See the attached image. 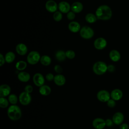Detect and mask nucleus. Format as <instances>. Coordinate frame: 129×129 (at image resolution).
I'll list each match as a JSON object with an SVG mask.
<instances>
[{
	"label": "nucleus",
	"instance_id": "nucleus-7",
	"mask_svg": "<svg viewBox=\"0 0 129 129\" xmlns=\"http://www.w3.org/2000/svg\"><path fill=\"white\" fill-rule=\"evenodd\" d=\"M97 98L102 102H107L110 98V93L105 90H101L98 92Z\"/></svg>",
	"mask_w": 129,
	"mask_h": 129
},
{
	"label": "nucleus",
	"instance_id": "nucleus-29",
	"mask_svg": "<svg viewBox=\"0 0 129 129\" xmlns=\"http://www.w3.org/2000/svg\"><path fill=\"white\" fill-rule=\"evenodd\" d=\"M9 101L5 97L0 98V107L2 108H7L9 105Z\"/></svg>",
	"mask_w": 129,
	"mask_h": 129
},
{
	"label": "nucleus",
	"instance_id": "nucleus-3",
	"mask_svg": "<svg viewBox=\"0 0 129 129\" xmlns=\"http://www.w3.org/2000/svg\"><path fill=\"white\" fill-rule=\"evenodd\" d=\"M93 71L97 75H103L107 71V66L103 61H97L93 66Z\"/></svg>",
	"mask_w": 129,
	"mask_h": 129
},
{
	"label": "nucleus",
	"instance_id": "nucleus-39",
	"mask_svg": "<svg viewBox=\"0 0 129 129\" xmlns=\"http://www.w3.org/2000/svg\"><path fill=\"white\" fill-rule=\"evenodd\" d=\"M5 61L6 60H5V57L2 53H0V66L1 67L3 66L5 63Z\"/></svg>",
	"mask_w": 129,
	"mask_h": 129
},
{
	"label": "nucleus",
	"instance_id": "nucleus-5",
	"mask_svg": "<svg viewBox=\"0 0 129 129\" xmlns=\"http://www.w3.org/2000/svg\"><path fill=\"white\" fill-rule=\"evenodd\" d=\"M40 55L38 51H32L29 52L27 57L28 62L32 65L37 63L40 60Z\"/></svg>",
	"mask_w": 129,
	"mask_h": 129
},
{
	"label": "nucleus",
	"instance_id": "nucleus-40",
	"mask_svg": "<svg viewBox=\"0 0 129 129\" xmlns=\"http://www.w3.org/2000/svg\"><path fill=\"white\" fill-rule=\"evenodd\" d=\"M120 129H129V126L128 124L126 123H122L119 125Z\"/></svg>",
	"mask_w": 129,
	"mask_h": 129
},
{
	"label": "nucleus",
	"instance_id": "nucleus-8",
	"mask_svg": "<svg viewBox=\"0 0 129 129\" xmlns=\"http://www.w3.org/2000/svg\"><path fill=\"white\" fill-rule=\"evenodd\" d=\"M107 45V41L106 39L103 37H99L96 39L94 42V46L95 48L98 50H102L106 47Z\"/></svg>",
	"mask_w": 129,
	"mask_h": 129
},
{
	"label": "nucleus",
	"instance_id": "nucleus-27",
	"mask_svg": "<svg viewBox=\"0 0 129 129\" xmlns=\"http://www.w3.org/2000/svg\"><path fill=\"white\" fill-rule=\"evenodd\" d=\"M27 66V64L26 62L23 60H20L16 63L15 67L17 70L19 71H23L26 68Z\"/></svg>",
	"mask_w": 129,
	"mask_h": 129
},
{
	"label": "nucleus",
	"instance_id": "nucleus-19",
	"mask_svg": "<svg viewBox=\"0 0 129 129\" xmlns=\"http://www.w3.org/2000/svg\"><path fill=\"white\" fill-rule=\"evenodd\" d=\"M83 9V4L79 2H75L71 5V10L75 13H79Z\"/></svg>",
	"mask_w": 129,
	"mask_h": 129
},
{
	"label": "nucleus",
	"instance_id": "nucleus-24",
	"mask_svg": "<svg viewBox=\"0 0 129 129\" xmlns=\"http://www.w3.org/2000/svg\"><path fill=\"white\" fill-rule=\"evenodd\" d=\"M16 57L15 53L12 51H9L8 52L5 56V58L6 62L8 63H10L14 61Z\"/></svg>",
	"mask_w": 129,
	"mask_h": 129
},
{
	"label": "nucleus",
	"instance_id": "nucleus-9",
	"mask_svg": "<svg viewBox=\"0 0 129 129\" xmlns=\"http://www.w3.org/2000/svg\"><path fill=\"white\" fill-rule=\"evenodd\" d=\"M33 81L34 84L38 87L43 86L45 82V79L43 76L40 73H36L34 75L33 77Z\"/></svg>",
	"mask_w": 129,
	"mask_h": 129
},
{
	"label": "nucleus",
	"instance_id": "nucleus-6",
	"mask_svg": "<svg viewBox=\"0 0 129 129\" xmlns=\"http://www.w3.org/2000/svg\"><path fill=\"white\" fill-rule=\"evenodd\" d=\"M32 97L30 94L26 92L25 91L22 92L19 95V101L20 103L24 106L28 105L31 101Z\"/></svg>",
	"mask_w": 129,
	"mask_h": 129
},
{
	"label": "nucleus",
	"instance_id": "nucleus-12",
	"mask_svg": "<svg viewBox=\"0 0 129 129\" xmlns=\"http://www.w3.org/2000/svg\"><path fill=\"white\" fill-rule=\"evenodd\" d=\"M112 120L114 124L120 125L123 123L124 120V115L121 112H116L113 114Z\"/></svg>",
	"mask_w": 129,
	"mask_h": 129
},
{
	"label": "nucleus",
	"instance_id": "nucleus-17",
	"mask_svg": "<svg viewBox=\"0 0 129 129\" xmlns=\"http://www.w3.org/2000/svg\"><path fill=\"white\" fill-rule=\"evenodd\" d=\"M68 28L73 33H76L80 31L81 28L80 24L76 21L71 22L68 25Z\"/></svg>",
	"mask_w": 129,
	"mask_h": 129
},
{
	"label": "nucleus",
	"instance_id": "nucleus-1",
	"mask_svg": "<svg viewBox=\"0 0 129 129\" xmlns=\"http://www.w3.org/2000/svg\"><path fill=\"white\" fill-rule=\"evenodd\" d=\"M95 15L97 19L101 20H109L112 15V12L110 8L106 5L100 6L96 9Z\"/></svg>",
	"mask_w": 129,
	"mask_h": 129
},
{
	"label": "nucleus",
	"instance_id": "nucleus-14",
	"mask_svg": "<svg viewBox=\"0 0 129 129\" xmlns=\"http://www.w3.org/2000/svg\"><path fill=\"white\" fill-rule=\"evenodd\" d=\"M111 98L115 101L120 100L123 97V93L122 91L119 89H114L110 93Z\"/></svg>",
	"mask_w": 129,
	"mask_h": 129
},
{
	"label": "nucleus",
	"instance_id": "nucleus-13",
	"mask_svg": "<svg viewBox=\"0 0 129 129\" xmlns=\"http://www.w3.org/2000/svg\"><path fill=\"white\" fill-rule=\"evenodd\" d=\"M58 9L61 13L67 14L71 9V6L67 2L62 1L58 4Z\"/></svg>",
	"mask_w": 129,
	"mask_h": 129
},
{
	"label": "nucleus",
	"instance_id": "nucleus-4",
	"mask_svg": "<svg viewBox=\"0 0 129 129\" xmlns=\"http://www.w3.org/2000/svg\"><path fill=\"white\" fill-rule=\"evenodd\" d=\"M80 36L84 39H89L93 37L94 34V30L92 28L87 26H83L80 31Z\"/></svg>",
	"mask_w": 129,
	"mask_h": 129
},
{
	"label": "nucleus",
	"instance_id": "nucleus-18",
	"mask_svg": "<svg viewBox=\"0 0 129 129\" xmlns=\"http://www.w3.org/2000/svg\"><path fill=\"white\" fill-rule=\"evenodd\" d=\"M53 81L56 85L61 86L64 85L66 80L65 77L63 75L57 74L54 76Z\"/></svg>",
	"mask_w": 129,
	"mask_h": 129
},
{
	"label": "nucleus",
	"instance_id": "nucleus-23",
	"mask_svg": "<svg viewBox=\"0 0 129 129\" xmlns=\"http://www.w3.org/2000/svg\"><path fill=\"white\" fill-rule=\"evenodd\" d=\"M55 57L56 59L59 61H64L66 58V52L62 50H57L55 54Z\"/></svg>",
	"mask_w": 129,
	"mask_h": 129
},
{
	"label": "nucleus",
	"instance_id": "nucleus-16",
	"mask_svg": "<svg viewBox=\"0 0 129 129\" xmlns=\"http://www.w3.org/2000/svg\"><path fill=\"white\" fill-rule=\"evenodd\" d=\"M16 50L18 54L24 55L28 52V47L25 44L21 43L17 44L16 47Z\"/></svg>",
	"mask_w": 129,
	"mask_h": 129
},
{
	"label": "nucleus",
	"instance_id": "nucleus-26",
	"mask_svg": "<svg viewBox=\"0 0 129 129\" xmlns=\"http://www.w3.org/2000/svg\"><path fill=\"white\" fill-rule=\"evenodd\" d=\"M97 19L96 15L93 13H88L85 16L86 21L89 23H94Z\"/></svg>",
	"mask_w": 129,
	"mask_h": 129
},
{
	"label": "nucleus",
	"instance_id": "nucleus-28",
	"mask_svg": "<svg viewBox=\"0 0 129 129\" xmlns=\"http://www.w3.org/2000/svg\"><path fill=\"white\" fill-rule=\"evenodd\" d=\"M8 100L9 102L12 105H16L18 102V98L16 95L14 94H12L9 96Z\"/></svg>",
	"mask_w": 129,
	"mask_h": 129
},
{
	"label": "nucleus",
	"instance_id": "nucleus-37",
	"mask_svg": "<svg viewBox=\"0 0 129 129\" xmlns=\"http://www.w3.org/2000/svg\"><path fill=\"white\" fill-rule=\"evenodd\" d=\"M105 123H106V126H107L108 127H110V126H112V125L114 123L112 119L108 118L105 120Z\"/></svg>",
	"mask_w": 129,
	"mask_h": 129
},
{
	"label": "nucleus",
	"instance_id": "nucleus-15",
	"mask_svg": "<svg viewBox=\"0 0 129 129\" xmlns=\"http://www.w3.org/2000/svg\"><path fill=\"white\" fill-rule=\"evenodd\" d=\"M11 89L7 84H3L0 86V97H5L10 95Z\"/></svg>",
	"mask_w": 129,
	"mask_h": 129
},
{
	"label": "nucleus",
	"instance_id": "nucleus-38",
	"mask_svg": "<svg viewBox=\"0 0 129 129\" xmlns=\"http://www.w3.org/2000/svg\"><path fill=\"white\" fill-rule=\"evenodd\" d=\"M115 70V66L113 64H109L107 66V71L110 73L114 72Z\"/></svg>",
	"mask_w": 129,
	"mask_h": 129
},
{
	"label": "nucleus",
	"instance_id": "nucleus-31",
	"mask_svg": "<svg viewBox=\"0 0 129 129\" xmlns=\"http://www.w3.org/2000/svg\"><path fill=\"white\" fill-rule=\"evenodd\" d=\"M66 55L67 58L72 59L75 57V52L72 50H68L66 51Z\"/></svg>",
	"mask_w": 129,
	"mask_h": 129
},
{
	"label": "nucleus",
	"instance_id": "nucleus-20",
	"mask_svg": "<svg viewBox=\"0 0 129 129\" xmlns=\"http://www.w3.org/2000/svg\"><path fill=\"white\" fill-rule=\"evenodd\" d=\"M18 78L22 82H27L30 79V75L28 73L22 71L18 74Z\"/></svg>",
	"mask_w": 129,
	"mask_h": 129
},
{
	"label": "nucleus",
	"instance_id": "nucleus-21",
	"mask_svg": "<svg viewBox=\"0 0 129 129\" xmlns=\"http://www.w3.org/2000/svg\"><path fill=\"white\" fill-rule=\"evenodd\" d=\"M110 59L114 62L118 61L120 58V54L118 51L115 49L111 50L109 54Z\"/></svg>",
	"mask_w": 129,
	"mask_h": 129
},
{
	"label": "nucleus",
	"instance_id": "nucleus-10",
	"mask_svg": "<svg viewBox=\"0 0 129 129\" xmlns=\"http://www.w3.org/2000/svg\"><path fill=\"white\" fill-rule=\"evenodd\" d=\"M46 10L50 13H54L57 11L58 5L53 0H48L45 4Z\"/></svg>",
	"mask_w": 129,
	"mask_h": 129
},
{
	"label": "nucleus",
	"instance_id": "nucleus-11",
	"mask_svg": "<svg viewBox=\"0 0 129 129\" xmlns=\"http://www.w3.org/2000/svg\"><path fill=\"white\" fill-rule=\"evenodd\" d=\"M92 125L95 129H103L105 126V120L101 118H96L92 121Z\"/></svg>",
	"mask_w": 129,
	"mask_h": 129
},
{
	"label": "nucleus",
	"instance_id": "nucleus-30",
	"mask_svg": "<svg viewBox=\"0 0 129 129\" xmlns=\"http://www.w3.org/2000/svg\"><path fill=\"white\" fill-rule=\"evenodd\" d=\"M53 18L54 21L56 22H59L61 21L62 19V14L60 11H56L54 13L53 15Z\"/></svg>",
	"mask_w": 129,
	"mask_h": 129
},
{
	"label": "nucleus",
	"instance_id": "nucleus-34",
	"mask_svg": "<svg viewBox=\"0 0 129 129\" xmlns=\"http://www.w3.org/2000/svg\"><path fill=\"white\" fill-rule=\"evenodd\" d=\"M54 70L55 72L56 73H57L58 74H61V73L63 71V69H62V67L58 64H56L54 66Z\"/></svg>",
	"mask_w": 129,
	"mask_h": 129
},
{
	"label": "nucleus",
	"instance_id": "nucleus-33",
	"mask_svg": "<svg viewBox=\"0 0 129 129\" xmlns=\"http://www.w3.org/2000/svg\"><path fill=\"white\" fill-rule=\"evenodd\" d=\"M67 17L69 20H73L76 17V14L73 12L70 11L68 13H67Z\"/></svg>",
	"mask_w": 129,
	"mask_h": 129
},
{
	"label": "nucleus",
	"instance_id": "nucleus-32",
	"mask_svg": "<svg viewBox=\"0 0 129 129\" xmlns=\"http://www.w3.org/2000/svg\"><path fill=\"white\" fill-rule=\"evenodd\" d=\"M107 105L110 108H113L116 105V102L113 99L110 98L107 102Z\"/></svg>",
	"mask_w": 129,
	"mask_h": 129
},
{
	"label": "nucleus",
	"instance_id": "nucleus-22",
	"mask_svg": "<svg viewBox=\"0 0 129 129\" xmlns=\"http://www.w3.org/2000/svg\"><path fill=\"white\" fill-rule=\"evenodd\" d=\"M51 89L50 87L47 85H43V86L39 87V92L40 94L43 96H47L50 94Z\"/></svg>",
	"mask_w": 129,
	"mask_h": 129
},
{
	"label": "nucleus",
	"instance_id": "nucleus-35",
	"mask_svg": "<svg viewBox=\"0 0 129 129\" xmlns=\"http://www.w3.org/2000/svg\"><path fill=\"white\" fill-rule=\"evenodd\" d=\"M33 90V87L30 85H26L24 88V91H25L27 93H28L29 94L31 93Z\"/></svg>",
	"mask_w": 129,
	"mask_h": 129
},
{
	"label": "nucleus",
	"instance_id": "nucleus-36",
	"mask_svg": "<svg viewBox=\"0 0 129 129\" xmlns=\"http://www.w3.org/2000/svg\"><path fill=\"white\" fill-rule=\"evenodd\" d=\"M54 76L52 73H48L46 75L45 78L48 81H51L54 80Z\"/></svg>",
	"mask_w": 129,
	"mask_h": 129
},
{
	"label": "nucleus",
	"instance_id": "nucleus-25",
	"mask_svg": "<svg viewBox=\"0 0 129 129\" xmlns=\"http://www.w3.org/2000/svg\"><path fill=\"white\" fill-rule=\"evenodd\" d=\"M41 63L45 66H49L51 62V59L50 56L47 55H44L41 56L40 58Z\"/></svg>",
	"mask_w": 129,
	"mask_h": 129
},
{
	"label": "nucleus",
	"instance_id": "nucleus-2",
	"mask_svg": "<svg viewBox=\"0 0 129 129\" xmlns=\"http://www.w3.org/2000/svg\"><path fill=\"white\" fill-rule=\"evenodd\" d=\"M7 114L9 118L13 121L19 120L22 116L21 108L16 105H12L8 109Z\"/></svg>",
	"mask_w": 129,
	"mask_h": 129
}]
</instances>
